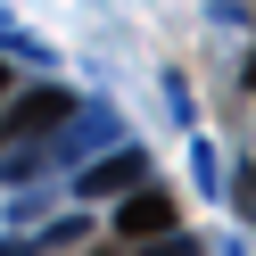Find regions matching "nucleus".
Wrapping results in <instances>:
<instances>
[{
	"instance_id": "obj_1",
	"label": "nucleus",
	"mask_w": 256,
	"mask_h": 256,
	"mask_svg": "<svg viewBox=\"0 0 256 256\" xmlns=\"http://www.w3.org/2000/svg\"><path fill=\"white\" fill-rule=\"evenodd\" d=\"M58 116H74V100H66V91H34L25 108H8V116H0V149H8L17 132H34V124H58Z\"/></svg>"
},
{
	"instance_id": "obj_2",
	"label": "nucleus",
	"mask_w": 256,
	"mask_h": 256,
	"mask_svg": "<svg viewBox=\"0 0 256 256\" xmlns=\"http://www.w3.org/2000/svg\"><path fill=\"white\" fill-rule=\"evenodd\" d=\"M124 232H132V240H149V232H174V198H166V190H140V198L124 206Z\"/></svg>"
},
{
	"instance_id": "obj_3",
	"label": "nucleus",
	"mask_w": 256,
	"mask_h": 256,
	"mask_svg": "<svg viewBox=\"0 0 256 256\" xmlns=\"http://www.w3.org/2000/svg\"><path fill=\"white\" fill-rule=\"evenodd\" d=\"M124 182H140V157H108L100 174H83V198H100V190H124Z\"/></svg>"
}]
</instances>
